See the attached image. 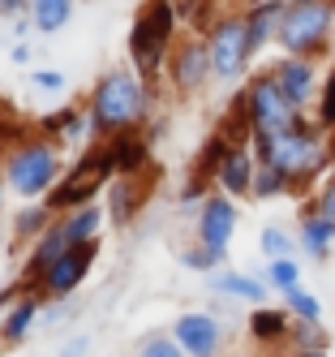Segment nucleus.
Here are the masks:
<instances>
[{
    "label": "nucleus",
    "mask_w": 335,
    "mask_h": 357,
    "mask_svg": "<svg viewBox=\"0 0 335 357\" xmlns=\"http://www.w3.org/2000/svg\"><path fill=\"white\" fill-rule=\"evenodd\" d=\"M249 146H254L258 164H275V168L293 181V194H301V198L314 194L318 181L335 168L331 134L318 130V121H314V116H305L297 130L279 134V138H271V134H254Z\"/></svg>",
    "instance_id": "1"
},
{
    "label": "nucleus",
    "mask_w": 335,
    "mask_h": 357,
    "mask_svg": "<svg viewBox=\"0 0 335 357\" xmlns=\"http://www.w3.org/2000/svg\"><path fill=\"white\" fill-rule=\"evenodd\" d=\"M86 112L95 121V134H103V138L138 130L150 116V86L138 78V69H108L91 91Z\"/></svg>",
    "instance_id": "2"
},
{
    "label": "nucleus",
    "mask_w": 335,
    "mask_h": 357,
    "mask_svg": "<svg viewBox=\"0 0 335 357\" xmlns=\"http://www.w3.org/2000/svg\"><path fill=\"white\" fill-rule=\"evenodd\" d=\"M176 0H142V9L134 17V31H129V61H134L138 78L146 86H155L168 69V56L176 47Z\"/></svg>",
    "instance_id": "3"
},
{
    "label": "nucleus",
    "mask_w": 335,
    "mask_h": 357,
    "mask_svg": "<svg viewBox=\"0 0 335 357\" xmlns=\"http://www.w3.org/2000/svg\"><path fill=\"white\" fill-rule=\"evenodd\" d=\"M0 176H5V190H13L17 198L39 202L61 181V146L43 134L17 138L13 151L5 155V164H0Z\"/></svg>",
    "instance_id": "4"
},
{
    "label": "nucleus",
    "mask_w": 335,
    "mask_h": 357,
    "mask_svg": "<svg viewBox=\"0 0 335 357\" xmlns=\"http://www.w3.org/2000/svg\"><path fill=\"white\" fill-rule=\"evenodd\" d=\"M331 39H335V0H288L283 5V22L275 47L283 56H314L327 61L331 56Z\"/></svg>",
    "instance_id": "5"
},
{
    "label": "nucleus",
    "mask_w": 335,
    "mask_h": 357,
    "mask_svg": "<svg viewBox=\"0 0 335 357\" xmlns=\"http://www.w3.org/2000/svg\"><path fill=\"white\" fill-rule=\"evenodd\" d=\"M112 176H116V168H112L108 146H86L82 160H77L56 185H52V194H47L43 202H47L52 215H69V211H77V207H86V202H95L99 190L108 185Z\"/></svg>",
    "instance_id": "6"
},
{
    "label": "nucleus",
    "mask_w": 335,
    "mask_h": 357,
    "mask_svg": "<svg viewBox=\"0 0 335 357\" xmlns=\"http://www.w3.org/2000/svg\"><path fill=\"white\" fill-rule=\"evenodd\" d=\"M206 52H211V73L224 86H245V73L254 65L249 35H245V13H219V22L206 31Z\"/></svg>",
    "instance_id": "7"
},
{
    "label": "nucleus",
    "mask_w": 335,
    "mask_h": 357,
    "mask_svg": "<svg viewBox=\"0 0 335 357\" xmlns=\"http://www.w3.org/2000/svg\"><path fill=\"white\" fill-rule=\"evenodd\" d=\"M241 91H245V104H249L254 134H271V138H279V134L297 130V125L309 116V112H301V108H293V104H288V95L275 86V78H271L267 69L249 73Z\"/></svg>",
    "instance_id": "8"
},
{
    "label": "nucleus",
    "mask_w": 335,
    "mask_h": 357,
    "mask_svg": "<svg viewBox=\"0 0 335 357\" xmlns=\"http://www.w3.org/2000/svg\"><path fill=\"white\" fill-rule=\"evenodd\" d=\"M164 78H168V86H172L180 99L202 95L206 86L215 82V73H211V52H206V35H185V39L172 47Z\"/></svg>",
    "instance_id": "9"
},
{
    "label": "nucleus",
    "mask_w": 335,
    "mask_h": 357,
    "mask_svg": "<svg viewBox=\"0 0 335 357\" xmlns=\"http://www.w3.org/2000/svg\"><path fill=\"white\" fill-rule=\"evenodd\" d=\"M267 73L275 78V86L288 95V104H293V108L314 112L318 91H322V78H327L322 61H314V56H283V52H279V56L267 65Z\"/></svg>",
    "instance_id": "10"
},
{
    "label": "nucleus",
    "mask_w": 335,
    "mask_h": 357,
    "mask_svg": "<svg viewBox=\"0 0 335 357\" xmlns=\"http://www.w3.org/2000/svg\"><path fill=\"white\" fill-rule=\"evenodd\" d=\"M99 259V241H82V245H69L56 263H52L43 275H39V293L47 301H61V297H73V289L82 284V280L91 275Z\"/></svg>",
    "instance_id": "11"
},
{
    "label": "nucleus",
    "mask_w": 335,
    "mask_h": 357,
    "mask_svg": "<svg viewBox=\"0 0 335 357\" xmlns=\"http://www.w3.org/2000/svg\"><path fill=\"white\" fill-rule=\"evenodd\" d=\"M172 336L189 357H219L224 353V323L211 310H185L172 319Z\"/></svg>",
    "instance_id": "12"
},
{
    "label": "nucleus",
    "mask_w": 335,
    "mask_h": 357,
    "mask_svg": "<svg viewBox=\"0 0 335 357\" xmlns=\"http://www.w3.org/2000/svg\"><path fill=\"white\" fill-rule=\"evenodd\" d=\"M237 224H241V215H237V198H228V194H219V190H211L206 194V202L198 207V241L202 245H211V250H228L232 245V237H237Z\"/></svg>",
    "instance_id": "13"
},
{
    "label": "nucleus",
    "mask_w": 335,
    "mask_h": 357,
    "mask_svg": "<svg viewBox=\"0 0 335 357\" xmlns=\"http://www.w3.org/2000/svg\"><path fill=\"white\" fill-rule=\"evenodd\" d=\"M297 245L314 263H327L335 250V220L318 211L314 198H301V207H297Z\"/></svg>",
    "instance_id": "14"
},
{
    "label": "nucleus",
    "mask_w": 335,
    "mask_h": 357,
    "mask_svg": "<svg viewBox=\"0 0 335 357\" xmlns=\"http://www.w3.org/2000/svg\"><path fill=\"white\" fill-rule=\"evenodd\" d=\"M155 194V181H142V172H129V176H116V181H108V220L116 228L134 224L138 207Z\"/></svg>",
    "instance_id": "15"
},
{
    "label": "nucleus",
    "mask_w": 335,
    "mask_h": 357,
    "mask_svg": "<svg viewBox=\"0 0 335 357\" xmlns=\"http://www.w3.org/2000/svg\"><path fill=\"white\" fill-rule=\"evenodd\" d=\"M254 172H258V155H254V146H232L228 151V160L219 164L215 172V190L228 194V198H254Z\"/></svg>",
    "instance_id": "16"
},
{
    "label": "nucleus",
    "mask_w": 335,
    "mask_h": 357,
    "mask_svg": "<svg viewBox=\"0 0 335 357\" xmlns=\"http://www.w3.org/2000/svg\"><path fill=\"white\" fill-rule=\"evenodd\" d=\"M245 327H249V340L254 344H263V349H279V344H288V331H293V310L288 305H249V319H245Z\"/></svg>",
    "instance_id": "17"
},
{
    "label": "nucleus",
    "mask_w": 335,
    "mask_h": 357,
    "mask_svg": "<svg viewBox=\"0 0 335 357\" xmlns=\"http://www.w3.org/2000/svg\"><path fill=\"white\" fill-rule=\"evenodd\" d=\"M206 284H211L215 297H228V301H245V305H267L271 297V284L267 280H258L249 271H237V267H219L206 275Z\"/></svg>",
    "instance_id": "18"
},
{
    "label": "nucleus",
    "mask_w": 335,
    "mask_h": 357,
    "mask_svg": "<svg viewBox=\"0 0 335 357\" xmlns=\"http://www.w3.org/2000/svg\"><path fill=\"white\" fill-rule=\"evenodd\" d=\"M283 5L288 0H245L241 13H245V35H249V52L258 56L263 47L275 43L279 35V22H283Z\"/></svg>",
    "instance_id": "19"
},
{
    "label": "nucleus",
    "mask_w": 335,
    "mask_h": 357,
    "mask_svg": "<svg viewBox=\"0 0 335 357\" xmlns=\"http://www.w3.org/2000/svg\"><path fill=\"white\" fill-rule=\"evenodd\" d=\"M91 130H95L91 112H86V108H77V104L56 108L52 116H43V121H39V134H43V138H52L56 146H77Z\"/></svg>",
    "instance_id": "20"
},
{
    "label": "nucleus",
    "mask_w": 335,
    "mask_h": 357,
    "mask_svg": "<svg viewBox=\"0 0 335 357\" xmlns=\"http://www.w3.org/2000/svg\"><path fill=\"white\" fill-rule=\"evenodd\" d=\"M43 305H47L43 293H22L9 310H5V319H0V340H5V344H22L26 336H31L35 319L43 314Z\"/></svg>",
    "instance_id": "21"
},
{
    "label": "nucleus",
    "mask_w": 335,
    "mask_h": 357,
    "mask_svg": "<svg viewBox=\"0 0 335 357\" xmlns=\"http://www.w3.org/2000/svg\"><path fill=\"white\" fill-rule=\"evenodd\" d=\"M108 155H112V168H116V176H129V172H142L146 164H150V142H146V134H138V130H125V134H112L108 142Z\"/></svg>",
    "instance_id": "22"
},
{
    "label": "nucleus",
    "mask_w": 335,
    "mask_h": 357,
    "mask_svg": "<svg viewBox=\"0 0 335 357\" xmlns=\"http://www.w3.org/2000/svg\"><path fill=\"white\" fill-rule=\"evenodd\" d=\"M103 220H108V211H99L95 202H86V207H77V211L61 215V224H65V233H69V241H73V245H82V241H99Z\"/></svg>",
    "instance_id": "23"
},
{
    "label": "nucleus",
    "mask_w": 335,
    "mask_h": 357,
    "mask_svg": "<svg viewBox=\"0 0 335 357\" xmlns=\"http://www.w3.org/2000/svg\"><path fill=\"white\" fill-rule=\"evenodd\" d=\"M73 17V0H31V22L39 35H56L69 26Z\"/></svg>",
    "instance_id": "24"
},
{
    "label": "nucleus",
    "mask_w": 335,
    "mask_h": 357,
    "mask_svg": "<svg viewBox=\"0 0 335 357\" xmlns=\"http://www.w3.org/2000/svg\"><path fill=\"white\" fill-rule=\"evenodd\" d=\"M258 250H263V259H293V254L301 250L297 245V228L267 224L263 233H258Z\"/></svg>",
    "instance_id": "25"
},
{
    "label": "nucleus",
    "mask_w": 335,
    "mask_h": 357,
    "mask_svg": "<svg viewBox=\"0 0 335 357\" xmlns=\"http://www.w3.org/2000/svg\"><path fill=\"white\" fill-rule=\"evenodd\" d=\"M293 194V181L283 176L275 164H258L254 172V202H275V198H288Z\"/></svg>",
    "instance_id": "26"
},
{
    "label": "nucleus",
    "mask_w": 335,
    "mask_h": 357,
    "mask_svg": "<svg viewBox=\"0 0 335 357\" xmlns=\"http://www.w3.org/2000/svg\"><path fill=\"white\" fill-rule=\"evenodd\" d=\"M263 280L271 284V293H279V297L301 289V259H297V254H293V259H267Z\"/></svg>",
    "instance_id": "27"
},
{
    "label": "nucleus",
    "mask_w": 335,
    "mask_h": 357,
    "mask_svg": "<svg viewBox=\"0 0 335 357\" xmlns=\"http://www.w3.org/2000/svg\"><path fill=\"white\" fill-rule=\"evenodd\" d=\"M52 220H56V215L47 211V202H39V207L31 202V207H22V211L13 215V237H17V241H35V237L47 233Z\"/></svg>",
    "instance_id": "28"
},
{
    "label": "nucleus",
    "mask_w": 335,
    "mask_h": 357,
    "mask_svg": "<svg viewBox=\"0 0 335 357\" xmlns=\"http://www.w3.org/2000/svg\"><path fill=\"white\" fill-rule=\"evenodd\" d=\"M288 349H331V331L322 319H293Z\"/></svg>",
    "instance_id": "29"
},
{
    "label": "nucleus",
    "mask_w": 335,
    "mask_h": 357,
    "mask_svg": "<svg viewBox=\"0 0 335 357\" xmlns=\"http://www.w3.org/2000/svg\"><path fill=\"white\" fill-rule=\"evenodd\" d=\"M176 13H180V22H185L194 35H206V31L219 22L215 0H176Z\"/></svg>",
    "instance_id": "30"
},
{
    "label": "nucleus",
    "mask_w": 335,
    "mask_h": 357,
    "mask_svg": "<svg viewBox=\"0 0 335 357\" xmlns=\"http://www.w3.org/2000/svg\"><path fill=\"white\" fill-rule=\"evenodd\" d=\"M180 267L185 271H198V275H211L219 267H228V250H211V245H189V250H180Z\"/></svg>",
    "instance_id": "31"
},
{
    "label": "nucleus",
    "mask_w": 335,
    "mask_h": 357,
    "mask_svg": "<svg viewBox=\"0 0 335 357\" xmlns=\"http://www.w3.org/2000/svg\"><path fill=\"white\" fill-rule=\"evenodd\" d=\"M318 121V130L322 134H335V65L327 69V78H322V91H318V104H314V112H309Z\"/></svg>",
    "instance_id": "32"
},
{
    "label": "nucleus",
    "mask_w": 335,
    "mask_h": 357,
    "mask_svg": "<svg viewBox=\"0 0 335 357\" xmlns=\"http://www.w3.org/2000/svg\"><path fill=\"white\" fill-rule=\"evenodd\" d=\"M134 357H189V353L176 344L172 331H150V336H142V340H138Z\"/></svg>",
    "instance_id": "33"
},
{
    "label": "nucleus",
    "mask_w": 335,
    "mask_h": 357,
    "mask_svg": "<svg viewBox=\"0 0 335 357\" xmlns=\"http://www.w3.org/2000/svg\"><path fill=\"white\" fill-rule=\"evenodd\" d=\"M283 305L293 310V319H322V301L309 293L305 284H301V289H293V293H283Z\"/></svg>",
    "instance_id": "34"
},
{
    "label": "nucleus",
    "mask_w": 335,
    "mask_h": 357,
    "mask_svg": "<svg viewBox=\"0 0 335 357\" xmlns=\"http://www.w3.org/2000/svg\"><path fill=\"white\" fill-rule=\"evenodd\" d=\"M31 86L43 91V95H61L65 91V73L61 69H35L31 73Z\"/></svg>",
    "instance_id": "35"
},
{
    "label": "nucleus",
    "mask_w": 335,
    "mask_h": 357,
    "mask_svg": "<svg viewBox=\"0 0 335 357\" xmlns=\"http://www.w3.org/2000/svg\"><path fill=\"white\" fill-rule=\"evenodd\" d=\"M309 198L318 202V211H322V215H331V220H335V168L322 176V181H318V190L309 194Z\"/></svg>",
    "instance_id": "36"
},
{
    "label": "nucleus",
    "mask_w": 335,
    "mask_h": 357,
    "mask_svg": "<svg viewBox=\"0 0 335 357\" xmlns=\"http://www.w3.org/2000/svg\"><path fill=\"white\" fill-rule=\"evenodd\" d=\"M26 13H31V0H0V17L5 22H17Z\"/></svg>",
    "instance_id": "37"
},
{
    "label": "nucleus",
    "mask_w": 335,
    "mask_h": 357,
    "mask_svg": "<svg viewBox=\"0 0 335 357\" xmlns=\"http://www.w3.org/2000/svg\"><path fill=\"white\" fill-rule=\"evenodd\" d=\"M86 349H91V340H86V336H73V340L61 349V357H86Z\"/></svg>",
    "instance_id": "38"
},
{
    "label": "nucleus",
    "mask_w": 335,
    "mask_h": 357,
    "mask_svg": "<svg viewBox=\"0 0 335 357\" xmlns=\"http://www.w3.org/2000/svg\"><path fill=\"white\" fill-rule=\"evenodd\" d=\"M17 65H26V61H31V43H13V52H9Z\"/></svg>",
    "instance_id": "39"
},
{
    "label": "nucleus",
    "mask_w": 335,
    "mask_h": 357,
    "mask_svg": "<svg viewBox=\"0 0 335 357\" xmlns=\"http://www.w3.org/2000/svg\"><path fill=\"white\" fill-rule=\"evenodd\" d=\"M288 357H327V349H293Z\"/></svg>",
    "instance_id": "40"
}]
</instances>
